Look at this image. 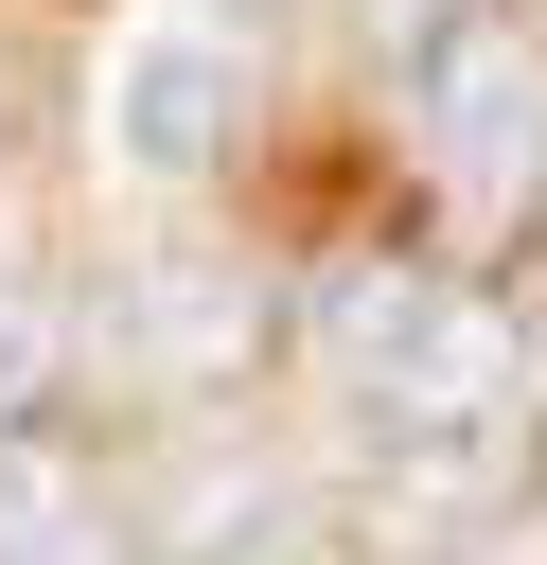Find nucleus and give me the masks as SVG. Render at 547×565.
<instances>
[{
	"mask_svg": "<svg viewBox=\"0 0 547 565\" xmlns=\"http://www.w3.org/2000/svg\"><path fill=\"white\" fill-rule=\"evenodd\" d=\"M388 88H406V141H423V177H441L459 212L547 194V35H529L512 0L441 18L423 53H388Z\"/></svg>",
	"mask_w": 547,
	"mask_h": 565,
	"instance_id": "obj_1",
	"label": "nucleus"
},
{
	"mask_svg": "<svg viewBox=\"0 0 547 565\" xmlns=\"http://www.w3.org/2000/svg\"><path fill=\"white\" fill-rule=\"evenodd\" d=\"M247 106H265V71H247L229 18H141L124 71H106V159H124L141 194H194V177H229Z\"/></svg>",
	"mask_w": 547,
	"mask_h": 565,
	"instance_id": "obj_2",
	"label": "nucleus"
},
{
	"mask_svg": "<svg viewBox=\"0 0 547 565\" xmlns=\"http://www.w3.org/2000/svg\"><path fill=\"white\" fill-rule=\"evenodd\" d=\"M247 353H265V265H212V247L124 265V282H106V318H88V371H106V388H141V406L229 388Z\"/></svg>",
	"mask_w": 547,
	"mask_h": 565,
	"instance_id": "obj_3",
	"label": "nucleus"
},
{
	"mask_svg": "<svg viewBox=\"0 0 547 565\" xmlns=\"http://www.w3.org/2000/svg\"><path fill=\"white\" fill-rule=\"evenodd\" d=\"M353 477L406 512V530H459L529 477V406H353Z\"/></svg>",
	"mask_w": 547,
	"mask_h": 565,
	"instance_id": "obj_4",
	"label": "nucleus"
},
{
	"mask_svg": "<svg viewBox=\"0 0 547 565\" xmlns=\"http://www.w3.org/2000/svg\"><path fill=\"white\" fill-rule=\"evenodd\" d=\"M0 565H124V494L71 424H0Z\"/></svg>",
	"mask_w": 547,
	"mask_h": 565,
	"instance_id": "obj_5",
	"label": "nucleus"
},
{
	"mask_svg": "<svg viewBox=\"0 0 547 565\" xmlns=\"http://www.w3.org/2000/svg\"><path fill=\"white\" fill-rule=\"evenodd\" d=\"M53 371H71L53 300H35V282H0V424H35V406H53Z\"/></svg>",
	"mask_w": 547,
	"mask_h": 565,
	"instance_id": "obj_6",
	"label": "nucleus"
},
{
	"mask_svg": "<svg viewBox=\"0 0 547 565\" xmlns=\"http://www.w3.org/2000/svg\"><path fill=\"white\" fill-rule=\"evenodd\" d=\"M353 18H371L388 53H423V35H441V18H476V0H353Z\"/></svg>",
	"mask_w": 547,
	"mask_h": 565,
	"instance_id": "obj_7",
	"label": "nucleus"
},
{
	"mask_svg": "<svg viewBox=\"0 0 547 565\" xmlns=\"http://www.w3.org/2000/svg\"><path fill=\"white\" fill-rule=\"evenodd\" d=\"M247 18H335V0H247Z\"/></svg>",
	"mask_w": 547,
	"mask_h": 565,
	"instance_id": "obj_8",
	"label": "nucleus"
},
{
	"mask_svg": "<svg viewBox=\"0 0 547 565\" xmlns=\"http://www.w3.org/2000/svg\"><path fill=\"white\" fill-rule=\"evenodd\" d=\"M0 282H18V247H0Z\"/></svg>",
	"mask_w": 547,
	"mask_h": 565,
	"instance_id": "obj_9",
	"label": "nucleus"
}]
</instances>
